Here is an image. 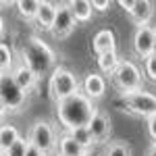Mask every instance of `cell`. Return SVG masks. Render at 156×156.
Masks as SVG:
<instances>
[{"mask_svg":"<svg viewBox=\"0 0 156 156\" xmlns=\"http://www.w3.org/2000/svg\"><path fill=\"white\" fill-rule=\"evenodd\" d=\"M96 112L98 108L94 106V100H90L83 92L56 104V117H58L60 125L67 129V133L77 127H87Z\"/></svg>","mask_w":156,"mask_h":156,"instance_id":"6da1fadb","label":"cell"},{"mask_svg":"<svg viewBox=\"0 0 156 156\" xmlns=\"http://www.w3.org/2000/svg\"><path fill=\"white\" fill-rule=\"evenodd\" d=\"M48 92L50 98L58 104L67 98L75 96L81 92V83L77 79V75L65 67H54V71L50 73V79H48Z\"/></svg>","mask_w":156,"mask_h":156,"instance_id":"7a4b0ae2","label":"cell"},{"mask_svg":"<svg viewBox=\"0 0 156 156\" xmlns=\"http://www.w3.org/2000/svg\"><path fill=\"white\" fill-rule=\"evenodd\" d=\"M23 62L29 69H34V73L40 77L54 65V52L46 44H42L37 37H31L23 48Z\"/></svg>","mask_w":156,"mask_h":156,"instance_id":"3957f363","label":"cell"},{"mask_svg":"<svg viewBox=\"0 0 156 156\" xmlns=\"http://www.w3.org/2000/svg\"><path fill=\"white\" fill-rule=\"evenodd\" d=\"M112 83L121 92V96L123 94H133V92H142V71H140V67L133 60L123 58L117 73L112 75Z\"/></svg>","mask_w":156,"mask_h":156,"instance_id":"277c9868","label":"cell"},{"mask_svg":"<svg viewBox=\"0 0 156 156\" xmlns=\"http://www.w3.org/2000/svg\"><path fill=\"white\" fill-rule=\"evenodd\" d=\"M27 102V92H23L12 75H0V104L2 112H19Z\"/></svg>","mask_w":156,"mask_h":156,"instance_id":"5b68a950","label":"cell"},{"mask_svg":"<svg viewBox=\"0 0 156 156\" xmlns=\"http://www.w3.org/2000/svg\"><path fill=\"white\" fill-rule=\"evenodd\" d=\"M123 102H125V110L131 112L133 117H142V119H150L156 115V96L152 92H133V94H123Z\"/></svg>","mask_w":156,"mask_h":156,"instance_id":"8992f818","label":"cell"},{"mask_svg":"<svg viewBox=\"0 0 156 156\" xmlns=\"http://www.w3.org/2000/svg\"><path fill=\"white\" fill-rule=\"evenodd\" d=\"M27 140L31 142V144L40 148L44 154H50V152H54V148H56V133H54V127L50 125L48 121H36L34 125H31V129H29V135H27Z\"/></svg>","mask_w":156,"mask_h":156,"instance_id":"52a82bcc","label":"cell"},{"mask_svg":"<svg viewBox=\"0 0 156 156\" xmlns=\"http://www.w3.org/2000/svg\"><path fill=\"white\" fill-rule=\"evenodd\" d=\"M131 48L135 56L142 60H148L152 54H156V27H135V34L131 37Z\"/></svg>","mask_w":156,"mask_h":156,"instance_id":"ba28073f","label":"cell"},{"mask_svg":"<svg viewBox=\"0 0 156 156\" xmlns=\"http://www.w3.org/2000/svg\"><path fill=\"white\" fill-rule=\"evenodd\" d=\"M75 25H77V19H75V15H73L69 2H60L58 11H56V19H54V25H52L50 34L56 37V40H65V37H69L73 34Z\"/></svg>","mask_w":156,"mask_h":156,"instance_id":"9c48e42d","label":"cell"},{"mask_svg":"<svg viewBox=\"0 0 156 156\" xmlns=\"http://www.w3.org/2000/svg\"><path fill=\"white\" fill-rule=\"evenodd\" d=\"M156 4L154 2H150V0H133L131 4V11L127 12L129 17H131V21L137 27H146V25H150V21H152V17H154V9Z\"/></svg>","mask_w":156,"mask_h":156,"instance_id":"30bf717a","label":"cell"},{"mask_svg":"<svg viewBox=\"0 0 156 156\" xmlns=\"http://www.w3.org/2000/svg\"><path fill=\"white\" fill-rule=\"evenodd\" d=\"M81 92L90 100H100L106 92V79L102 77V73H87L81 81Z\"/></svg>","mask_w":156,"mask_h":156,"instance_id":"8fae6325","label":"cell"},{"mask_svg":"<svg viewBox=\"0 0 156 156\" xmlns=\"http://www.w3.org/2000/svg\"><path fill=\"white\" fill-rule=\"evenodd\" d=\"M87 129H90V133H92V137H94L96 144L106 142L108 135H110V119H108V115L102 112V110H98L96 115H94V119H92V123L87 125Z\"/></svg>","mask_w":156,"mask_h":156,"instance_id":"7c38bea8","label":"cell"},{"mask_svg":"<svg viewBox=\"0 0 156 156\" xmlns=\"http://www.w3.org/2000/svg\"><path fill=\"white\" fill-rule=\"evenodd\" d=\"M92 50L96 56H102L106 52H115L117 50V37L110 29H100L94 40H92Z\"/></svg>","mask_w":156,"mask_h":156,"instance_id":"4fadbf2b","label":"cell"},{"mask_svg":"<svg viewBox=\"0 0 156 156\" xmlns=\"http://www.w3.org/2000/svg\"><path fill=\"white\" fill-rule=\"evenodd\" d=\"M12 79L17 81V85L23 90V92H29V90H34L36 87V81H37V75L34 73V69H29L27 65H25L23 60L12 69Z\"/></svg>","mask_w":156,"mask_h":156,"instance_id":"5bb4252c","label":"cell"},{"mask_svg":"<svg viewBox=\"0 0 156 156\" xmlns=\"http://www.w3.org/2000/svg\"><path fill=\"white\" fill-rule=\"evenodd\" d=\"M56 11H58V4L48 2V0H42L40 11H37V17H36L37 27L44 29V31H50L52 25H54V19H56Z\"/></svg>","mask_w":156,"mask_h":156,"instance_id":"9a60e30c","label":"cell"},{"mask_svg":"<svg viewBox=\"0 0 156 156\" xmlns=\"http://www.w3.org/2000/svg\"><path fill=\"white\" fill-rule=\"evenodd\" d=\"M58 154L62 156H90V150L83 148L79 142H75L69 133L58 137Z\"/></svg>","mask_w":156,"mask_h":156,"instance_id":"2e32d148","label":"cell"},{"mask_svg":"<svg viewBox=\"0 0 156 156\" xmlns=\"http://www.w3.org/2000/svg\"><path fill=\"white\" fill-rule=\"evenodd\" d=\"M121 60L123 58H119L117 50H115V52H106V54H102V56H96V62H98L100 73H102V75H110V77L117 73Z\"/></svg>","mask_w":156,"mask_h":156,"instance_id":"e0dca14e","label":"cell"},{"mask_svg":"<svg viewBox=\"0 0 156 156\" xmlns=\"http://www.w3.org/2000/svg\"><path fill=\"white\" fill-rule=\"evenodd\" d=\"M69 6H71L77 23H87V21H92V17H94V6H92V2H87V0H71Z\"/></svg>","mask_w":156,"mask_h":156,"instance_id":"ac0fdd59","label":"cell"},{"mask_svg":"<svg viewBox=\"0 0 156 156\" xmlns=\"http://www.w3.org/2000/svg\"><path fill=\"white\" fill-rule=\"evenodd\" d=\"M19 140H21V135H19V129H17L15 125L4 123V125L0 127V152H6V150H9L11 146H15Z\"/></svg>","mask_w":156,"mask_h":156,"instance_id":"d6986e66","label":"cell"},{"mask_svg":"<svg viewBox=\"0 0 156 156\" xmlns=\"http://www.w3.org/2000/svg\"><path fill=\"white\" fill-rule=\"evenodd\" d=\"M40 4H42V0H17V2H15L17 12H19L23 19H27V21H36Z\"/></svg>","mask_w":156,"mask_h":156,"instance_id":"ffe728a7","label":"cell"},{"mask_svg":"<svg viewBox=\"0 0 156 156\" xmlns=\"http://www.w3.org/2000/svg\"><path fill=\"white\" fill-rule=\"evenodd\" d=\"M0 69H2V75H11L12 73V50L9 48L6 42L0 44Z\"/></svg>","mask_w":156,"mask_h":156,"instance_id":"44dd1931","label":"cell"},{"mask_svg":"<svg viewBox=\"0 0 156 156\" xmlns=\"http://www.w3.org/2000/svg\"><path fill=\"white\" fill-rule=\"evenodd\" d=\"M69 135H71V137L75 140V142H79V144L83 146V148H87V150H90L92 146L96 144L87 127H77V129H73V131H69Z\"/></svg>","mask_w":156,"mask_h":156,"instance_id":"7402d4cb","label":"cell"},{"mask_svg":"<svg viewBox=\"0 0 156 156\" xmlns=\"http://www.w3.org/2000/svg\"><path fill=\"white\" fill-rule=\"evenodd\" d=\"M104 156H131V146L127 142H121V140L110 142L104 150Z\"/></svg>","mask_w":156,"mask_h":156,"instance_id":"603a6c76","label":"cell"},{"mask_svg":"<svg viewBox=\"0 0 156 156\" xmlns=\"http://www.w3.org/2000/svg\"><path fill=\"white\" fill-rule=\"evenodd\" d=\"M29 144H31V142H29L27 137H21V140H19L15 146H11L6 152H2V156H27Z\"/></svg>","mask_w":156,"mask_h":156,"instance_id":"cb8c5ba5","label":"cell"},{"mask_svg":"<svg viewBox=\"0 0 156 156\" xmlns=\"http://www.w3.org/2000/svg\"><path fill=\"white\" fill-rule=\"evenodd\" d=\"M144 73L152 83H156V54H152L148 60H144Z\"/></svg>","mask_w":156,"mask_h":156,"instance_id":"d4e9b609","label":"cell"},{"mask_svg":"<svg viewBox=\"0 0 156 156\" xmlns=\"http://www.w3.org/2000/svg\"><path fill=\"white\" fill-rule=\"evenodd\" d=\"M146 131H148V137L156 144V115L150 117V119H146Z\"/></svg>","mask_w":156,"mask_h":156,"instance_id":"484cf974","label":"cell"},{"mask_svg":"<svg viewBox=\"0 0 156 156\" xmlns=\"http://www.w3.org/2000/svg\"><path fill=\"white\" fill-rule=\"evenodd\" d=\"M92 6H94V11L98 12H106L110 9V2L108 0H92Z\"/></svg>","mask_w":156,"mask_h":156,"instance_id":"4316f807","label":"cell"},{"mask_svg":"<svg viewBox=\"0 0 156 156\" xmlns=\"http://www.w3.org/2000/svg\"><path fill=\"white\" fill-rule=\"evenodd\" d=\"M27 156H48V154H44L40 148H36L34 144H29V150H27Z\"/></svg>","mask_w":156,"mask_h":156,"instance_id":"83f0119b","label":"cell"},{"mask_svg":"<svg viewBox=\"0 0 156 156\" xmlns=\"http://www.w3.org/2000/svg\"><path fill=\"white\" fill-rule=\"evenodd\" d=\"M146 156H156V144H152L148 150H146Z\"/></svg>","mask_w":156,"mask_h":156,"instance_id":"f1b7e54d","label":"cell"},{"mask_svg":"<svg viewBox=\"0 0 156 156\" xmlns=\"http://www.w3.org/2000/svg\"><path fill=\"white\" fill-rule=\"evenodd\" d=\"M56 156H62V154H56Z\"/></svg>","mask_w":156,"mask_h":156,"instance_id":"f546056e","label":"cell"}]
</instances>
